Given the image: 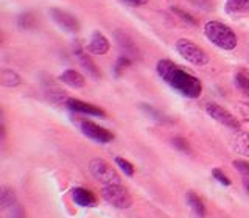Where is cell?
<instances>
[{
  "label": "cell",
  "instance_id": "cell-1",
  "mask_svg": "<svg viewBox=\"0 0 249 218\" xmlns=\"http://www.w3.org/2000/svg\"><path fill=\"white\" fill-rule=\"evenodd\" d=\"M158 75L171 89L181 93L185 98H198L202 93V84L196 76H193L182 67H179L170 59H159L156 64Z\"/></svg>",
  "mask_w": 249,
  "mask_h": 218
},
{
  "label": "cell",
  "instance_id": "cell-2",
  "mask_svg": "<svg viewBox=\"0 0 249 218\" xmlns=\"http://www.w3.org/2000/svg\"><path fill=\"white\" fill-rule=\"evenodd\" d=\"M204 35L213 45H216L221 50H233L237 47V35L233 33V30L224 25L223 22L218 20H209L204 25Z\"/></svg>",
  "mask_w": 249,
  "mask_h": 218
},
{
  "label": "cell",
  "instance_id": "cell-3",
  "mask_svg": "<svg viewBox=\"0 0 249 218\" xmlns=\"http://www.w3.org/2000/svg\"><path fill=\"white\" fill-rule=\"evenodd\" d=\"M100 192L107 204H111L115 209L126 210L132 206V197L126 187H123V184L105 185V187H101Z\"/></svg>",
  "mask_w": 249,
  "mask_h": 218
},
{
  "label": "cell",
  "instance_id": "cell-4",
  "mask_svg": "<svg viewBox=\"0 0 249 218\" xmlns=\"http://www.w3.org/2000/svg\"><path fill=\"white\" fill-rule=\"evenodd\" d=\"M176 52L181 54V56L190 62L193 66H206L209 64V54L201 49L199 45H196L190 39H178L176 45H175Z\"/></svg>",
  "mask_w": 249,
  "mask_h": 218
},
{
  "label": "cell",
  "instance_id": "cell-5",
  "mask_svg": "<svg viewBox=\"0 0 249 218\" xmlns=\"http://www.w3.org/2000/svg\"><path fill=\"white\" fill-rule=\"evenodd\" d=\"M89 170L90 175L93 176V179L101 184V187L105 185H112V184H122V178L119 176V173L109 165V164L100 158H93L89 162Z\"/></svg>",
  "mask_w": 249,
  "mask_h": 218
},
{
  "label": "cell",
  "instance_id": "cell-6",
  "mask_svg": "<svg viewBox=\"0 0 249 218\" xmlns=\"http://www.w3.org/2000/svg\"><path fill=\"white\" fill-rule=\"evenodd\" d=\"M76 122H78V127H80L83 134L86 137L95 140V142H98V144H109L114 140L112 132L106 128H103V127H100V125H97V123L89 122V120H83V119L76 120Z\"/></svg>",
  "mask_w": 249,
  "mask_h": 218
},
{
  "label": "cell",
  "instance_id": "cell-7",
  "mask_svg": "<svg viewBox=\"0 0 249 218\" xmlns=\"http://www.w3.org/2000/svg\"><path fill=\"white\" fill-rule=\"evenodd\" d=\"M206 112L212 117L213 120H216L218 123L224 125V127H228L231 129H235V131L240 129V122L237 120V117L232 115L226 108L216 105V103H207Z\"/></svg>",
  "mask_w": 249,
  "mask_h": 218
},
{
  "label": "cell",
  "instance_id": "cell-8",
  "mask_svg": "<svg viewBox=\"0 0 249 218\" xmlns=\"http://www.w3.org/2000/svg\"><path fill=\"white\" fill-rule=\"evenodd\" d=\"M50 16H52L53 22L56 23L61 30L67 31V33L75 35L80 31V22H78V19L73 14H70L64 10H59V8H52Z\"/></svg>",
  "mask_w": 249,
  "mask_h": 218
},
{
  "label": "cell",
  "instance_id": "cell-9",
  "mask_svg": "<svg viewBox=\"0 0 249 218\" xmlns=\"http://www.w3.org/2000/svg\"><path fill=\"white\" fill-rule=\"evenodd\" d=\"M66 106L72 112H80L84 115H93V117H105L106 115L101 108H98L95 105H90V103H86V101H81V100H76V98H67Z\"/></svg>",
  "mask_w": 249,
  "mask_h": 218
},
{
  "label": "cell",
  "instance_id": "cell-10",
  "mask_svg": "<svg viewBox=\"0 0 249 218\" xmlns=\"http://www.w3.org/2000/svg\"><path fill=\"white\" fill-rule=\"evenodd\" d=\"M109 49H111V44H109L106 36L103 33H100V31H93L89 44L86 45V52H89L90 54H97V56L106 54Z\"/></svg>",
  "mask_w": 249,
  "mask_h": 218
},
{
  "label": "cell",
  "instance_id": "cell-11",
  "mask_svg": "<svg viewBox=\"0 0 249 218\" xmlns=\"http://www.w3.org/2000/svg\"><path fill=\"white\" fill-rule=\"evenodd\" d=\"M72 201L80 207H93L97 204V197L84 187H75L72 190Z\"/></svg>",
  "mask_w": 249,
  "mask_h": 218
},
{
  "label": "cell",
  "instance_id": "cell-12",
  "mask_svg": "<svg viewBox=\"0 0 249 218\" xmlns=\"http://www.w3.org/2000/svg\"><path fill=\"white\" fill-rule=\"evenodd\" d=\"M59 81H62L64 84H67L69 88L83 89V88H84V84H86V78H84L80 72H76V70H73V69H67V70H64V72L61 73Z\"/></svg>",
  "mask_w": 249,
  "mask_h": 218
},
{
  "label": "cell",
  "instance_id": "cell-13",
  "mask_svg": "<svg viewBox=\"0 0 249 218\" xmlns=\"http://www.w3.org/2000/svg\"><path fill=\"white\" fill-rule=\"evenodd\" d=\"M75 54H76V58H78V61H80V64L83 66V69L88 72L93 80H100V70H98V67L93 64L92 62V59L88 56V52L86 50H83L81 47H76V50H75Z\"/></svg>",
  "mask_w": 249,
  "mask_h": 218
},
{
  "label": "cell",
  "instance_id": "cell-14",
  "mask_svg": "<svg viewBox=\"0 0 249 218\" xmlns=\"http://www.w3.org/2000/svg\"><path fill=\"white\" fill-rule=\"evenodd\" d=\"M231 145L237 154L249 158V132H237L231 140Z\"/></svg>",
  "mask_w": 249,
  "mask_h": 218
},
{
  "label": "cell",
  "instance_id": "cell-15",
  "mask_svg": "<svg viewBox=\"0 0 249 218\" xmlns=\"http://www.w3.org/2000/svg\"><path fill=\"white\" fill-rule=\"evenodd\" d=\"M185 200H187V204L190 206V209L193 210L195 214H196L198 217H204L206 215V206H204V202H202V200L198 197L196 193H193V192H187L185 195Z\"/></svg>",
  "mask_w": 249,
  "mask_h": 218
},
{
  "label": "cell",
  "instance_id": "cell-16",
  "mask_svg": "<svg viewBox=\"0 0 249 218\" xmlns=\"http://www.w3.org/2000/svg\"><path fill=\"white\" fill-rule=\"evenodd\" d=\"M0 83L3 88H18L20 84V76L10 69H3L0 72Z\"/></svg>",
  "mask_w": 249,
  "mask_h": 218
},
{
  "label": "cell",
  "instance_id": "cell-17",
  "mask_svg": "<svg viewBox=\"0 0 249 218\" xmlns=\"http://www.w3.org/2000/svg\"><path fill=\"white\" fill-rule=\"evenodd\" d=\"M16 204V192L11 187L3 185L2 190H0V209L6 210Z\"/></svg>",
  "mask_w": 249,
  "mask_h": 218
},
{
  "label": "cell",
  "instance_id": "cell-18",
  "mask_svg": "<svg viewBox=\"0 0 249 218\" xmlns=\"http://www.w3.org/2000/svg\"><path fill=\"white\" fill-rule=\"evenodd\" d=\"M224 10L228 14H238L249 11V0H226Z\"/></svg>",
  "mask_w": 249,
  "mask_h": 218
},
{
  "label": "cell",
  "instance_id": "cell-19",
  "mask_svg": "<svg viewBox=\"0 0 249 218\" xmlns=\"http://www.w3.org/2000/svg\"><path fill=\"white\" fill-rule=\"evenodd\" d=\"M115 39L119 41V44H120V47L122 49H126V50H131V52H136V49H134V42L131 41L129 39V36L126 35V33H122V31H117L115 33Z\"/></svg>",
  "mask_w": 249,
  "mask_h": 218
},
{
  "label": "cell",
  "instance_id": "cell-20",
  "mask_svg": "<svg viewBox=\"0 0 249 218\" xmlns=\"http://www.w3.org/2000/svg\"><path fill=\"white\" fill-rule=\"evenodd\" d=\"M114 161H115L117 165H119V168H120L126 176H132V175H134V167H132L126 159H123V158H120V156H117V158H115Z\"/></svg>",
  "mask_w": 249,
  "mask_h": 218
},
{
  "label": "cell",
  "instance_id": "cell-21",
  "mask_svg": "<svg viewBox=\"0 0 249 218\" xmlns=\"http://www.w3.org/2000/svg\"><path fill=\"white\" fill-rule=\"evenodd\" d=\"M235 83H237V88L245 92L246 95H249V76L245 75V73H238L235 76Z\"/></svg>",
  "mask_w": 249,
  "mask_h": 218
},
{
  "label": "cell",
  "instance_id": "cell-22",
  "mask_svg": "<svg viewBox=\"0 0 249 218\" xmlns=\"http://www.w3.org/2000/svg\"><path fill=\"white\" fill-rule=\"evenodd\" d=\"M129 64H131V59H129V58H126V56H122V58L117 59V64H115V67H114L115 75H120V73L123 72V70L126 69Z\"/></svg>",
  "mask_w": 249,
  "mask_h": 218
},
{
  "label": "cell",
  "instance_id": "cell-23",
  "mask_svg": "<svg viewBox=\"0 0 249 218\" xmlns=\"http://www.w3.org/2000/svg\"><path fill=\"white\" fill-rule=\"evenodd\" d=\"M212 176H213L220 184H223V185H226V187L231 185V179H229L228 176H226L220 168H213V170H212Z\"/></svg>",
  "mask_w": 249,
  "mask_h": 218
},
{
  "label": "cell",
  "instance_id": "cell-24",
  "mask_svg": "<svg viewBox=\"0 0 249 218\" xmlns=\"http://www.w3.org/2000/svg\"><path fill=\"white\" fill-rule=\"evenodd\" d=\"M142 109H143V112H146L148 115L151 117L153 120H156V122H162V120H163V115H162L159 111H156V109H154L153 106L142 105Z\"/></svg>",
  "mask_w": 249,
  "mask_h": 218
},
{
  "label": "cell",
  "instance_id": "cell-25",
  "mask_svg": "<svg viewBox=\"0 0 249 218\" xmlns=\"http://www.w3.org/2000/svg\"><path fill=\"white\" fill-rule=\"evenodd\" d=\"M173 145H175V148H178L179 151H182V153H190V145H189V142H187V140L182 139V137H176V139H173Z\"/></svg>",
  "mask_w": 249,
  "mask_h": 218
},
{
  "label": "cell",
  "instance_id": "cell-26",
  "mask_svg": "<svg viewBox=\"0 0 249 218\" xmlns=\"http://www.w3.org/2000/svg\"><path fill=\"white\" fill-rule=\"evenodd\" d=\"M171 11H173L175 14H178V16H179V18H181V19H184L185 22H189V23H192V25H195V23H196V22H195V19L192 18V16H190L189 13H185V11H182V10H181V8H178V6H171Z\"/></svg>",
  "mask_w": 249,
  "mask_h": 218
},
{
  "label": "cell",
  "instance_id": "cell-27",
  "mask_svg": "<svg viewBox=\"0 0 249 218\" xmlns=\"http://www.w3.org/2000/svg\"><path fill=\"white\" fill-rule=\"evenodd\" d=\"M233 167H235L237 171H240L241 175L249 176V162H245V161H235V162H233Z\"/></svg>",
  "mask_w": 249,
  "mask_h": 218
},
{
  "label": "cell",
  "instance_id": "cell-28",
  "mask_svg": "<svg viewBox=\"0 0 249 218\" xmlns=\"http://www.w3.org/2000/svg\"><path fill=\"white\" fill-rule=\"evenodd\" d=\"M10 218H23L22 209H20V207H14V209H13V214H11Z\"/></svg>",
  "mask_w": 249,
  "mask_h": 218
},
{
  "label": "cell",
  "instance_id": "cell-29",
  "mask_svg": "<svg viewBox=\"0 0 249 218\" xmlns=\"http://www.w3.org/2000/svg\"><path fill=\"white\" fill-rule=\"evenodd\" d=\"M128 3H131V5H136V6H140V5H145V3H148V0H126Z\"/></svg>",
  "mask_w": 249,
  "mask_h": 218
},
{
  "label": "cell",
  "instance_id": "cell-30",
  "mask_svg": "<svg viewBox=\"0 0 249 218\" xmlns=\"http://www.w3.org/2000/svg\"><path fill=\"white\" fill-rule=\"evenodd\" d=\"M243 185H245L246 192L249 193V176H245V178H243Z\"/></svg>",
  "mask_w": 249,
  "mask_h": 218
},
{
  "label": "cell",
  "instance_id": "cell-31",
  "mask_svg": "<svg viewBox=\"0 0 249 218\" xmlns=\"http://www.w3.org/2000/svg\"><path fill=\"white\" fill-rule=\"evenodd\" d=\"M246 109H248V114H249V106H246Z\"/></svg>",
  "mask_w": 249,
  "mask_h": 218
}]
</instances>
